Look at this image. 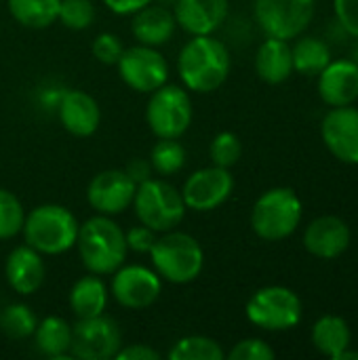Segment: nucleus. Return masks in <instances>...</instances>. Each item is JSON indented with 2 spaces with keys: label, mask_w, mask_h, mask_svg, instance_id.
I'll use <instances>...</instances> for the list:
<instances>
[{
  "label": "nucleus",
  "mask_w": 358,
  "mask_h": 360,
  "mask_svg": "<svg viewBox=\"0 0 358 360\" xmlns=\"http://www.w3.org/2000/svg\"><path fill=\"white\" fill-rule=\"evenodd\" d=\"M116 68L120 80L137 93L150 95L169 82V61L156 46L137 42L135 46L124 49L116 61Z\"/></svg>",
  "instance_id": "1a4fd4ad"
},
{
  "label": "nucleus",
  "mask_w": 358,
  "mask_h": 360,
  "mask_svg": "<svg viewBox=\"0 0 358 360\" xmlns=\"http://www.w3.org/2000/svg\"><path fill=\"white\" fill-rule=\"evenodd\" d=\"M150 2L154 0H103L108 11H112L114 15H133L139 8L148 6Z\"/></svg>",
  "instance_id": "ea45409f"
},
{
  "label": "nucleus",
  "mask_w": 358,
  "mask_h": 360,
  "mask_svg": "<svg viewBox=\"0 0 358 360\" xmlns=\"http://www.w3.org/2000/svg\"><path fill=\"white\" fill-rule=\"evenodd\" d=\"M124 173H127V175L137 184V186L154 177V175H152V173H154V169H152L150 160H143V158H133V160L127 165Z\"/></svg>",
  "instance_id": "58836bf2"
},
{
  "label": "nucleus",
  "mask_w": 358,
  "mask_h": 360,
  "mask_svg": "<svg viewBox=\"0 0 358 360\" xmlns=\"http://www.w3.org/2000/svg\"><path fill=\"white\" fill-rule=\"evenodd\" d=\"M61 127L74 137H91L101 124V110L95 97L80 89H65L57 99Z\"/></svg>",
  "instance_id": "dca6fc26"
},
{
  "label": "nucleus",
  "mask_w": 358,
  "mask_h": 360,
  "mask_svg": "<svg viewBox=\"0 0 358 360\" xmlns=\"http://www.w3.org/2000/svg\"><path fill=\"white\" fill-rule=\"evenodd\" d=\"M131 207L139 224L152 228L156 234L175 230L184 221L188 211L181 192L158 177H152L137 186Z\"/></svg>",
  "instance_id": "39448f33"
},
{
  "label": "nucleus",
  "mask_w": 358,
  "mask_h": 360,
  "mask_svg": "<svg viewBox=\"0 0 358 360\" xmlns=\"http://www.w3.org/2000/svg\"><path fill=\"white\" fill-rule=\"evenodd\" d=\"M148 255L156 274L171 285H188L196 281L205 268V251L200 243L177 230L162 232Z\"/></svg>",
  "instance_id": "20e7f679"
},
{
  "label": "nucleus",
  "mask_w": 358,
  "mask_h": 360,
  "mask_svg": "<svg viewBox=\"0 0 358 360\" xmlns=\"http://www.w3.org/2000/svg\"><path fill=\"white\" fill-rule=\"evenodd\" d=\"M122 346V333L114 319L106 312L91 319H78L72 325L70 356L78 360H110Z\"/></svg>",
  "instance_id": "9d476101"
},
{
  "label": "nucleus",
  "mask_w": 358,
  "mask_h": 360,
  "mask_svg": "<svg viewBox=\"0 0 358 360\" xmlns=\"http://www.w3.org/2000/svg\"><path fill=\"white\" fill-rule=\"evenodd\" d=\"M228 0H177L173 6L177 27L190 36L215 34L228 19Z\"/></svg>",
  "instance_id": "f3484780"
},
{
  "label": "nucleus",
  "mask_w": 358,
  "mask_h": 360,
  "mask_svg": "<svg viewBox=\"0 0 358 360\" xmlns=\"http://www.w3.org/2000/svg\"><path fill=\"white\" fill-rule=\"evenodd\" d=\"M304 247L319 259H335L350 247V228L342 217L321 215L308 224L304 232Z\"/></svg>",
  "instance_id": "a211bd4d"
},
{
  "label": "nucleus",
  "mask_w": 358,
  "mask_h": 360,
  "mask_svg": "<svg viewBox=\"0 0 358 360\" xmlns=\"http://www.w3.org/2000/svg\"><path fill=\"white\" fill-rule=\"evenodd\" d=\"M25 209L11 190L0 188V240H11L21 234Z\"/></svg>",
  "instance_id": "7c9ffc66"
},
{
  "label": "nucleus",
  "mask_w": 358,
  "mask_h": 360,
  "mask_svg": "<svg viewBox=\"0 0 358 360\" xmlns=\"http://www.w3.org/2000/svg\"><path fill=\"white\" fill-rule=\"evenodd\" d=\"M319 93L331 108L352 105L358 99V63L350 59L329 61L319 74Z\"/></svg>",
  "instance_id": "aec40b11"
},
{
  "label": "nucleus",
  "mask_w": 358,
  "mask_h": 360,
  "mask_svg": "<svg viewBox=\"0 0 358 360\" xmlns=\"http://www.w3.org/2000/svg\"><path fill=\"white\" fill-rule=\"evenodd\" d=\"M137 192V184L124 173V169H108L97 173L87 188V202L99 215H120L131 209Z\"/></svg>",
  "instance_id": "4468645a"
},
{
  "label": "nucleus",
  "mask_w": 358,
  "mask_h": 360,
  "mask_svg": "<svg viewBox=\"0 0 358 360\" xmlns=\"http://www.w3.org/2000/svg\"><path fill=\"white\" fill-rule=\"evenodd\" d=\"M293 55V70L304 76H319L331 61V51L327 42L314 36H304L291 46Z\"/></svg>",
  "instance_id": "bb28decb"
},
{
  "label": "nucleus",
  "mask_w": 358,
  "mask_h": 360,
  "mask_svg": "<svg viewBox=\"0 0 358 360\" xmlns=\"http://www.w3.org/2000/svg\"><path fill=\"white\" fill-rule=\"evenodd\" d=\"M57 21L68 30L82 32L95 21V4L91 0H59Z\"/></svg>",
  "instance_id": "2f4dec72"
},
{
  "label": "nucleus",
  "mask_w": 358,
  "mask_h": 360,
  "mask_svg": "<svg viewBox=\"0 0 358 360\" xmlns=\"http://www.w3.org/2000/svg\"><path fill=\"white\" fill-rule=\"evenodd\" d=\"M321 135L327 150L346 165H358V110L340 105L325 114Z\"/></svg>",
  "instance_id": "2eb2a0df"
},
{
  "label": "nucleus",
  "mask_w": 358,
  "mask_h": 360,
  "mask_svg": "<svg viewBox=\"0 0 358 360\" xmlns=\"http://www.w3.org/2000/svg\"><path fill=\"white\" fill-rule=\"evenodd\" d=\"M302 221V200L291 188H272L264 192L251 211V228L262 240H283L291 236Z\"/></svg>",
  "instance_id": "423d86ee"
},
{
  "label": "nucleus",
  "mask_w": 358,
  "mask_h": 360,
  "mask_svg": "<svg viewBox=\"0 0 358 360\" xmlns=\"http://www.w3.org/2000/svg\"><path fill=\"white\" fill-rule=\"evenodd\" d=\"M148 160H150L154 173H158L160 177H169L184 169V165L188 160V152L179 139H158L154 143V148L150 150Z\"/></svg>",
  "instance_id": "cd10ccee"
},
{
  "label": "nucleus",
  "mask_w": 358,
  "mask_h": 360,
  "mask_svg": "<svg viewBox=\"0 0 358 360\" xmlns=\"http://www.w3.org/2000/svg\"><path fill=\"white\" fill-rule=\"evenodd\" d=\"M247 319L264 331H289L302 321V300L295 291L272 285L257 289L247 302Z\"/></svg>",
  "instance_id": "6e6552de"
},
{
  "label": "nucleus",
  "mask_w": 358,
  "mask_h": 360,
  "mask_svg": "<svg viewBox=\"0 0 358 360\" xmlns=\"http://www.w3.org/2000/svg\"><path fill=\"white\" fill-rule=\"evenodd\" d=\"M209 156H211V162L215 167L232 169L241 160V156H243V143H241L238 135H234L232 131L217 133L213 137V141H211Z\"/></svg>",
  "instance_id": "473e14b6"
},
{
  "label": "nucleus",
  "mask_w": 358,
  "mask_h": 360,
  "mask_svg": "<svg viewBox=\"0 0 358 360\" xmlns=\"http://www.w3.org/2000/svg\"><path fill=\"white\" fill-rule=\"evenodd\" d=\"M230 65L228 46L213 34L192 36L177 55V74L192 93L217 91L228 80Z\"/></svg>",
  "instance_id": "f257e3e1"
},
{
  "label": "nucleus",
  "mask_w": 358,
  "mask_h": 360,
  "mask_svg": "<svg viewBox=\"0 0 358 360\" xmlns=\"http://www.w3.org/2000/svg\"><path fill=\"white\" fill-rule=\"evenodd\" d=\"M234 190V177L230 169L224 167H205L194 171L181 192V198L186 202V209L196 211V213H207L217 207H222Z\"/></svg>",
  "instance_id": "ddd939ff"
},
{
  "label": "nucleus",
  "mask_w": 358,
  "mask_h": 360,
  "mask_svg": "<svg viewBox=\"0 0 358 360\" xmlns=\"http://www.w3.org/2000/svg\"><path fill=\"white\" fill-rule=\"evenodd\" d=\"M333 8L342 27L358 38V0H333Z\"/></svg>",
  "instance_id": "e433bc0d"
},
{
  "label": "nucleus",
  "mask_w": 358,
  "mask_h": 360,
  "mask_svg": "<svg viewBox=\"0 0 358 360\" xmlns=\"http://www.w3.org/2000/svg\"><path fill=\"white\" fill-rule=\"evenodd\" d=\"M335 360H358V352H354V350H350V348H346L340 356Z\"/></svg>",
  "instance_id": "a19ab883"
},
{
  "label": "nucleus",
  "mask_w": 358,
  "mask_h": 360,
  "mask_svg": "<svg viewBox=\"0 0 358 360\" xmlns=\"http://www.w3.org/2000/svg\"><path fill=\"white\" fill-rule=\"evenodd\" d=\"M38 316L27 304H8L0 312V331L8 340H27L34 335Z\"/></svg>",
  "instance_id": "c756f323"
},
{
  "label": "nucleus",
  "mask_w": 358,
  "mask_h": 360,
  "mask_svg": "<svg viewBox=\"0 0 358 360\" xmlns=\"http://www.w3.org/2000/svg\"><path fill=\"white\" fill-rule=\"evenodd\" d=\"M255 72L257 76L268 84H281L285 82L295 70H293V55L287 40L272 38L264 40L255 55Z\"/></svg>",
  "instance_id": "4be33fe9"
},
{
  "label": "nucleus",
  "mask_w": 358,
  "mask_h": 360,
  "mask_svg": "<svg viewBox=\"0 0 358 360\" xmlns=\"http://www.w3.org/2000/svg\"><path fill=\"white\" fill-rule=\"evenodd\" d=\"M87 272L112 276L127 259L124 230L108 215H93L78 226L76 245Z\"/></svg>",
  "instance_id": "f03ea898"
},
{
  "label": "nucleus",
  "mask_w": 358,
  "mask_h": 360,
  "mask_svg": "<svg viewBox=\"0 0 358 360\" xmlns=\"http://www.w3.org/2000/svg\"><path fill=\"white\" fill-rule=\"evenodd\" d=\"M91 51H93V57L99 63H103V65H116V61L120 59L124 46H122V42H120V38L116 34L101 32V34L95 36Z\"/></svg>",
  "instance_id": "72a5a7b5"
},
{
  "label": "nucleus",
  "mask_w": 358,
  "mask_h": 360,
  "mask_svg": "<svg viewBox=\"0 0 358 360\" xmlns=\"http://www.w3.org/2000/svg\"><path fill=\"white\" fill-rule=\"evenodd\" d=\"M108 300H110V287L106 285L103 276L91 272L87 276H80L72 285L68 295L70 308L76 319H91L103 314L108 308Z\"/></svg>",
  "instance_id": "5701e85b"
},
{
  "label": "nucleus",
  "mask_w": 358,
  "mask_h": 360,
  "mask_svg": "<svg viewBox=\"0 0 358 360\" xmlns=\"http://www.w3.org/2000/svg\"><path fill=\"white\" fill-rule=\"evenodd\" d=\"M36 350L53 360H63L70 356L72 348V325L61 316H46L38 321L34 331Z\"/></svg>",
  "instance_id": "b1692460"
},
{
  "label": "nucleus",
  "mask_w": 358,
  "mask_h": 360,
  "mask_svg": "<svg viewBox=\"0 0 358 360\" xmlns=\"http://www.w3.org/2000/svg\"><path fill=\"white\" fill-rule=\"evenodd\" d=\"M124 238H127V249L133 251V253H150V249L154 247L156 243V232L143 224L139 226H133L131 230L124 232Z\"/></svg>",
  "instance_id": "c9c22d12"
},
{
  "label": "nucleus",
  "mask_w": 358,
  "mask_h": 360,
  "mask_svg": "<svg viewBox=\"0 0 358 360\" xmlns=\"http://www.w3.org/2000/svg\"><path fill=\"white\" fill-rule=\"evenodd\" d=\"M162 293V278L154 268L141 264L120 266L112 274L110 295L127 310H146L158 302Z\"/></svg>",
  "instance_id": "f8f14e48"
},
{
  "label": "nucleus",
  "mask_w": 358,
  "mask_h": 360,
  "mask_svg": "<svg viewBox=\"0 0 358 360\" xmlns=\"http://www.w3.org/2000/svg\"><path fill=\"white\" fill-rule=\"evenodd\" d=\"M192 99L186 86L162 84L150 93L146 122L158 139H179L192 124Z\"/></svg>",
  "instance_id": "0eeeda50"
},
{
  "label": "nucleus",
  "mask_w": 358,
  "mask_h": 360,
  "mask_svg": "<svg viewBox=\"0 0 358 360\" xmlns=\"http://www.w3.org/2000/svg\"><path fill=\"white\" fill-rule=\"evenodd\" d=\"M167 356L169 360H224L226 352L207 335H188L177 340Z\"/></svg>",
  "instance_id": "c85d7f7f"
},
{
  "label": "nucleus",
  "mask_w": 358,
  "mask_h": 360,
  "mask_svg": "<svg viewBox=\"0 0 358 360\" xmlns=\"http://www.w3.org/2000/svg\"><path fill=\"white\" fill-rule=\"evenodd\" d=\"M276 352L260 338H247L228 352L230 360H274Z\"/></svg>",
  "instance_id": "f704fd0d"
},
{
  "label": "nucleus",
  "mask_w": 358,
  "mask_h": 360,
  "mask_svg": "<svg viewBox=\"0 0 358 360\" xmlns=\"http://www.w3.org/2000/svg\"><path fill=\"white\" fill-rule=\"evenodd\" d=\"M46 276L42 255L30 245L15 247L4 262V278L8 287L19 295H34Z\"/></svg>",
  "instance_id": "6ab92c4d"
},
{
  "label": "nucleus",
  "mask_w": 358,
  "mask_h": 360,
  "mask_svg": "<svg viewBox=\"0 0 358 360\" xmlns=\"http://www.w3.org/2000/svg\"><path fill=\"white\" fill-rule=\"evenodd\" d=\"M116 360H158L160 352L154 350L148 344H129V346H120V350L116 352Z\"/></svg>",
  "instance_id": "4c0bfd02"
},
{
  "label": "nucleus",
  "mask_w": 358,
  "mask_h": 360,
  "mask_svg": "<svg viewBox=\"0 0 358 360\" xmlns=\"http://www.w3.org/2000/svg\"><path fill=\"white\" fill-rule=\"evenodd\" d=\"M78 219L63 205H40L25 213L23 240L40 255H63L76 245Z\"/></svg>",
  "instance_id": "7ed1b4c3"
},
{
  "label": "nucleus",
  "mask_w": 358,
  "mask_h": 360,
  "mask_svg": "<svg viewBox=\"0 0 358 360\" xmlns=\"http://www.w3.org/2000/svg\"><path fill=\"white\" fill-rule=\"evenodd\" d=\"M260 27L281 40L298 38L314 17V0H255Z\"/></svg>",
  "instance_id": "9b49d317"
},
{
  "label": "nucleus",
  "mask_w": 358,
  "mask_h": 360,
  "mask_svg": "<svg viewBox=\"0 0 358 360\" xmlns=\"http://www.w3.org/2000/svg\"><path fill=\"white\" fill-rule=\"evenodd\" d=\"M175 27H177V21H175L173 11L154 2L133 13V19H131V34L135 36V40L139 44H148L156 49L167 44L173 38Z\"/></svg>",
  "instance_id": "412c9836"
},
{
  "label": "nucleus",
  "mask_w": 358,
  "mask_h": 360,
  "mask_svg": "<svg viewBox=\"0 0 358 360\" xmlns=\"http://www.w3.org/2000/svg\"><path fill=\"white\" fill-rule=\"evenodd\" d=\"M350 327L342 316H321L312 329V344L327 359H338L346 348H350Z\"/></svg>",
  "instance_id": "393cba45"
},
{
  "label": "nucleus",
  "mask_w": 358,
  "mask_h": 360,
  "mask_svg": "<svg viewBox=\"0 0 358 360\" xmlns=\"http://www.w3.org/2000/svg\"><path fill=\"white\" fill-rule=\"evenodd\" d=\"M11 17L30 30H44L57 21L59 0H6Z\"/></svg>",
  "instance_id": "a878e982"
}]
</instances>
